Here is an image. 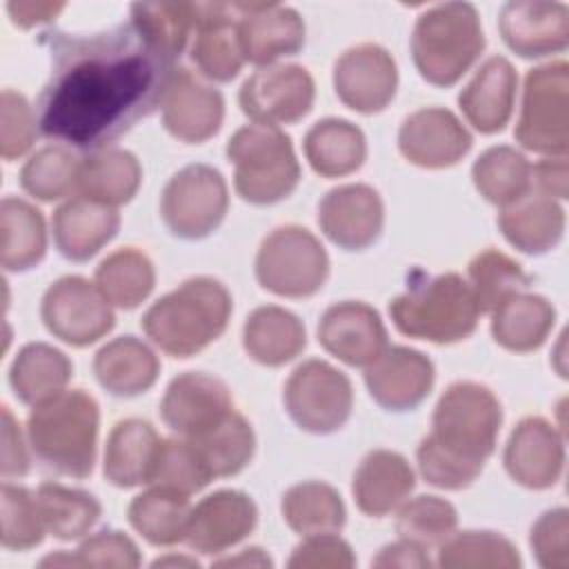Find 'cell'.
Here are the masks:
<instances>
[{
    "instance_id": "1",
    "label": "cell",
    "mask_w": 569,
    "mask_h": 569,
    "mask_svg": "<svg viewBox=\"0 0 569 569\" xmlns=\"http://www.w3.org/2000/svg\"><path fill=\"white\" fill-rule=\"evenodd\" d=\"M42 42L51 76L36 102L38 129L84 151L107 149L151 116L178 69L133 22L91 36L47 31Z\"/></svg>"
},
{
    "instance_id": "2",
    "label": "cell",
    "mask_w": 569,
    "mask_h": 569,
    "mask_svg": "<svg viewBox=\"0 0 569 569\" xmlns=\"http://www.w3.org/2000/svg\"><path fill=\"white\" fill-rule=\"evenodd\" d=\"M500 425L502 409L489 387L471 380L449 385L433 409V429L416 451L420 476L438 489H467L493 453Z\"/></svg>"
},
{
    "instance_id": "3",
    "label": "cell",
    "mask_w": 569,
    "mask_h": 569,
    "mask_svg": "<svg viewBox=\"0 0 569 569\" xmlns=\"http://www.w3.org/2000/svg\"><path fill=\"white\" fill-rule=\"evenodd\" d=\"M231 309V293L220 280L196 276L158 298L140 325L164 353L191 358L224 333Z\"/></svg>"
},
{
    "instance_id": "4",
    "label": "cell",
    "mask_w": 569,
    "mask_h": 569,
    "mask_svg": "<svg viewBox=\"0 0 569 569\" xmlns=\"http://www.w3.org/2000/svg\"><path fill=\"white\" fill-rule=\"evenodd\" d=\"M98 425V402L82 389H67L33 405L27 420L29 445L49 471L87 478L96 462Z\"/></svg>"
},
{
    "instance_id": "5",
    "label": "cell",
    "mask_w": 569,
    "mask_h": 569,
    "mask_svg": "<svg viewBox=\"0 0 569 569\" xmlns=\"http://www.w3.org/2000/svg\"><path fill=\"white\" fill-rule=\"evenodd\" d=\"M393 327L409 338L453 345L469 338L478 325V305L471 287L458 273L427 276L416 269L407 291L389 302Z\"/></svg>"
},
{
    "instance_id": "6",
    "label": "cell",
    "mask_w": 569,
    "mask_h": 569,
    "mask_svg": "<svg viewBox=\"0 0 569 569\" xmlns=\"http://www.w3.org/2000/svg\"><path fill=\"white\" fill-rule=\"evenodd\" d=\"M485 49L480 16L469 2H445L418 16L411 56L418 73L433 87L456 84Z\"/></svg>"
},
{
    "instance_id": "7",
    "label": "cell",
    "mask_w": 569,
    "mask_h": 569,
    "mask_svg": "<svg viewBox=\"0 0 569 569\" xmlns=\"http://www.w3.org/2000/svg\"><path fill=\"white\" fill-rule=\"evenodd\" d=\"M236 193L249 204H276L293 193L300 164L291 138L278 127L244 124L227 142Z\"/></svg>"
},
{
    "instance_id": "8",
    "label": "cell",
    "mask_w": 569,
    "mask_h": 569,
    "mask_svg": "<svg viewBox=\"0 0 569 569\" xmlns=\"http://www.w3.org/2000/svg\"><path fill=\"white\" fill-rule=\"evenodd\" d=\"M329 276V256L305 227H276L262 238L256 256V278L262 289L282 298H309Z\"/></svg>"
},
{
    "instance_id": "9",
    "label": "cell",
    "mask_w": 569,
    "mask_h": 569,
    "mask_svg": "<svg viewBox=\"0 0 569 569\" xmlns=\"http://www.w3.org/2000/svg\"><path fill=\"white\" fill-rule=\"evenodd\" d=\"M569 64L565 60L533 67L525 76L516 140L542 156H565L569 149L567 113Z\"/></svg>"
},
{
    "instance_id": "10",
    "label": "cell",
    "mask_w": 569,
    "mask_h": 569,
    "mask_svg": "<svg viewBox=\"0 0 569 569\" xmlns=\"http://www.w3.org/2000/svg\"><path fill=\"white\" fill-rule=\"evenodd\" d=\"M227 209V182L209 164H187L169 178L160 196L162 222L182 240L211 236L222 224Z\"/></svg>"
},
{
    "instance_id": "11",
    "label": "cell",
    "mask_w": 569,
    "mask_h": 569,
    "mask_svg": "<svg viewBox=\"0 0 569 569\" xmlns=\"http://www.w3.org/2000/svg\"><path fill=\"white\" fill-rule=\"evenodd\" d=\"M282 400L289 418L309 433H333L351 416V380L333 365L311 358L298 365L284 382Z\"/></svg>"
},
{
    "instance_id": "12",
    "label": "cell",
    "mask_w": 569,
    "mask_h": 569,
    "mask_svg": "<svg viewBox=\"0 0 569 569\" xmlns=\"http://www.w3.org/2000/svg\"><path fill=\"white\" fill-rule=\"evenodd\" d=\"M40 318L49 333L71 347L93 345L116 325L111 302L82 276L51 282L40 302Z\"/></svg>"
},
{
    "instance_id": "13",
    "label": "cell",
    "mask_w": 569,
    "mask_h": 569,
    "mask_svg": "<svg viewBox=\"0 0 569 569\" xmlns=\"http://www.w3.org/2000/svg\"><path fill=\"white\" fill-rule=\"evenodd\" d=\"M316 98L311 73L300 64H269L253 71L240 87L238 102L256 124H293L302 120Z\"/></svg>"
},
{
    "instance_id": "14",
    "label": "cell",
    "mask_w": 569,
    "mask_h": 569,
    "mask_svg": "<svg viewBox=\"0 0 569 569\" xmlns=\"http://www.w3.org/2000/svg\"><path fill=\"white\" fill-rule=\"evenodd\" d=\"M233 411L227 385L202 371L176 376L160 402L162 422L184 440H198L222 425Z\"/></svg>"
},
{
    "instance_id": "15",
    "label": "cell",
    "mask_w": 569,
    "mask_h": 569,
    "mask_svg": "<svg viewBox=\"0 0 569 569\" xmlns=\"http://www.w3.org/2000/svg\"><path fill=\"white\" fill-rule=\"evenodd\" d=\"M333 89L345 107L358 113H378L396 96V60L376 42L356 44L336 60Z\"/></svg>"
},
{
    "instance_id": "16",
    "label": "cell",
    "mask_w": 569,
    "mask_h": 569,
    "mask_svg": "<svg viewBox=\"0 0 569 569\" xmlns=\"http://www.w3.org/2000/svg\"><path fill=\"white\" fill-rule=\"evenodd\" d=\"M318 224L322 233L347 251L371 247L385 224V204L369 184H340L320 200Z\"/></svg>"
},
{
    "instance_id": "17",
    "label": "cell",
    "mask_w": 569,
    "mask_h": 569,
    "mask_svg": "<svg viewBox=\"0 0 569 569\" xmlns=\"http://www.w3.org/2000/svg\"><path fill=\"white\" fill-rule=\"evenodd\" d=\"M473 140L458 116L442 107H425L405 118L398 131L400 153L422 169H447L458 164Z\"/></svg>"
},
{
    "instance_id": "18",
    "label": "cell",
    "mask_w": 569,
    "mask_h": 569,
    "mask_svg": "<svg viewBox=\"0 0 569 569\" xmlns=\"http://www.w3.org/2000/svg\"><path fill=\"white\" fill-rule=\"evenodd\" d=\"M318 342L349 367H367L389 347L380 313L360 300L331 305L318 322Z\"/></svg>"
},
{
    "instance_id": "19",
    "label": "cell",
    "mask_w": 569,
    "mask_h": 569,
    "mask_svg": "<svg viewBox=\"0 0 569 569\" xmlns=\"http://www.w3.org/2000/svg\"><path fill=\"white\" fill-rule=\"evenodd\" d=\"M433 362L418 349L387 347L365 367L369 396L387 411H411L431 391Z\"/></svg>"
},
{
    "instance_id": "20",
    "label": "cell",
    "mask_w": 569,
    "mask_h": 569,
    "mask_svg": "<svg viewBox=\"0 0 569 569\" xmlns=\"http://www.w3.org/2000/svg\"><path fill=\"white\" fill-rule=\"evenodd\" d=\"M502 462L513 482L527 489H549L562 476V436L549 420L527 416L513 427Z\"/></svg>"
},
{
    "instance_id": "21",
    "label": "cell",
    "mask_w": 569,
    "mask_h": 569,
    "mask_svg": "<svg viewBox=\"0 0 569 569\" xmlns=\"http://www.w3.org/2000/svg\"><path fill=\"white\" fill-rule=\"evenodd\" d=\"M258 522L256 502L236 489H220L191 507L184 542L198 553H222L244 540Z\"/></svg>"
},
{
    "instance_id": "22",
    "label": "cell",
    "mask_w": 569,
    "mask_h": 569,
    "mask_svg": "<svg viewBox=\"0 0 569 569\" xmlns=\"http://www.w3.org/2000/svg\"><path fill=\"white\" fill-rule=\"evenodd\" d=\"M498 27L505 44L520 58H545L569 44V9L562 2H507Z\"/></svg>"
},
{
    "instance_id": "23",
    "label": "cell",
    "mask_w": 569,
    "mask_h": 569,
    "mask_svg": "<svg viewBox=\"0 0 569 569\" xmlns=\"http://www.w3.org/2000/svg\"><path fill=\"white\" fill-rule=\"evenodd\" d=\"M222 120V93L200 82L191 71L178 67L162 100L164 129L180 142L200 144L220 131Z\"/></svg>"
},
{
    "instance_id": "24",
    "label": "cell",
    "mask_w": 569,
    "mask_h": 569,
    "mask_svg": "<svg viewBox=\"0 0 569 569\" xmlns=\"http://www.w3.org/2000/svg\"><path fill=\"white\" fill-rule=\"evenodd\" d=\"M238 38L244 62L269 67L305 47V22L291 7L240 2Z\"/></svg>"
},
{
    "instance_id": "25",
    "label": "cell",
    "mask_w": 569,
    "mask_h": 569,
    "mask_svg": "<svg viewBox=\"0 0 569 569\" xmlns=\"http://www.w3.org/2000/svg\"><path fill=\"white\" fill-rule=\"evenodd\" d=\"M238 20L240 2H200L191 60L204 78L229 82L240 73L244 56L238 38Z\"/></svg>"
},
{
    "instance_id": "26",
    "label": "cell",
    "mask_w": 569,
    "mask_h": 569,
    "mask_svg": "<svg viewBox=\"0 0 569 569\" xmlns=\"http://www.w3.org/2000/svg\"><path fill=\"white\" fill-rule=\"evenodd\" d=\"M518 76L502 56L487 58L458 96L467 122L480 133L502 131L513 113Z\"/></svg>"
},
{
    "instance_id": "27",
    "label": "cell",
    "mask_w": 569,
    "mask_h": 569,
    "mask_svg": "<svg viewBox=\"0 0 569 569\" xmlns=\"http://www.w3.org/2000/svg\"><path fill=\"white\" fill-rule=\"evenodd\" d=\"M51 229L58 251L67 260L84 262L116 238L120 213L116 207L78 196L53 211Z\"/></svg>"
},
{
    "instance_id": "28",
    "label": "cell",
    "mask_w": 569,
    "mask_h": 569,
    "mask_svg": "<svg viewBox=\"0 0 569 569\" xmlns=\"http://www.w3.org/2000/svg\"><path fill=\"white\" fill-rule=\"evenodd\" d=\"M416 487V476L405 456L391 449L369 451L351 480L356 507L365 516L382 518L400 507Z\"/></svg>"
},
{
    "instance_id": "29",
    "label": "cell",
    "mask_w": 569,
    "mask_h": 569,
    "mask_svg": "<svg viewBox=\"0 0 569 569\" xmlns=\"http://www.w3.org/2000/svg\"><path fill=\"white\" fill-rule=\"evenodd\" d=\"M160 442L153 425L142 418L116 422L104 447V478L120 489L149 485Z\"/></svg>"
},
{
    "instance_id": "30",
    "label": "cell",
    "mask_w": 569,
    "mask_h": 569,
    "mask_svg": "<svg viewBox=\"0 0 569 569\" xmlns=\"http://www.w3.org/2000/svg\"><path fill=\"white\" fill-rule=\"evenodd\" d=\"M498 227L511 247L540 256L562 240L565 211L553 198L531 189L520 200L500 209Z\"/></svg>"
},
{
    "instance_id": "31",
    "label": "cell",
    "mask_w": 569,
    "mask_h": 569,
    "mask_svg": "<svg viewBox=\"0 0 569 569\" xmlns=\"http://www.w3.org/2000/svg\"><path fill=\"white\" fill-rule=\"evenodd\" d=\"M93 373L111 396L133 398L149 391L160 373V360L149 345L136 336H120L98 349Z\"/></svg>"
},
{
    "instance_id": "32",
    "label": "cell",
    "mask_w": 569,
    "mask_h": 569,
    "mask_svg": "<svg viewBox=\"0 0 569 569\" xmlns=\"http://www.w3.org/2000/svg\"><path fill=\"white\" fill-rule=\"evenodd\" d=\"M242 345L251 360L264 367H280L307 347L302 320L276 305H262L247 316Z\"/></svg>"
},
{
    "instance_id": "33",
    "label": "cell",
    "mask_w": 569,
    "mask_h": 569,
    "mask_svg": "<svg viewBox=\"0 0 569 569\" xmlns=\"http://www.w3.org/2000/svg\"><path fill=\"white\" fill-rule=\"evenodd\" d=\"M142 180V167L138 158L118 147L91 151L80 160L78 193L100 204L118 207L129 202Z\"/></svg>"
},
{
    "instance_id": "34",
    "label": "cell",
    "mask_w": 569,
    "mask_h": 569,
    "mask_svg": "<svg viewBox=\"0 0 569 569\" xmlns=\"http://www.w3.org/2000/svg\"><path fill=\"white\" fill-rule=\"evenodd\" d=\"M556 322L553 305L538 293H513L491 311L493 340L516 353L536 351Z\"/></svg>"
},
{
    "instance_id": "35",
    "label": "cell",
    "mask_w": 569,
    "mask_h": 569,
    "mask_svg": "<svg viewBox=\"0 0 569 569\" xmlns=\"http://www.w3.org/2000/svg\"><path fill=\"white\" fill-rule=\"evenodd\" d=\"M305 158L325 178H342L358 171L367 158V140L360 127L342 118L318 120L305 136Z\"/></svg>"
},
{
    "instance_id": "36",
    "label": "cell",
    "mask_w": 569,
    "mask_h": 569,
    "mask_svg": "<svg viewBox=\"0 0 569 569\" xmlns=\"http://www.w3.org/2000/svg\"><path fill=\"white\" fill-rule=\"evenodd\" d=\"M71 373L73 365L60 349L47 342H29L11 362L9 385L20 402L33 407L64 391Z\"/></svg>"
},
{
    "instance_id": "37",
    "label": "cell",
    "mask_w": 569,
    "mask_h": 569,
    "mask_svg": "<svg viewBox=\"0 0 569 569\" xmlns=\"http://www.w3.org/2000/svg\"><path fill=\"white\" fill-rule=\"evenodd\" d=\"M2 249L0 262L7 271H29L47 253V227L40 209L31 202L7 196L0 202Z\"/></svg>"
},
{
    "instance_id": "38",
    "label": "cell",
    "mask_w": 569,
    "mask_h": 569,
    "mask_svg": "<svg viewBox=\"0 0 569 569\" xmlns=\"http://www.w3.org/2000/svg\"><path fill=\"white\" fill-rule=\"evenodd\" d=\"M189 496L151 485L129 505L131 527L153 547H171L184 540L189 522Z\"/></svg>"
},
{
    "instance_id": "39",
    "label": "cell",
    "mask_w": 569,
    "mask_h": 569,
    "mask_svg": "<svg viewBox=\"0 0 569 569\" xmlns=\"http://www.w3.org/2000/svg\"><path fill=\"white\" fill-rule=\"evenodd\" d=\"M280 509L284 522L300 536L338 533L347 520L340 493L320 480H307L289 487L282 496Z\"/></svg>"
},
{
    "instance_id": "40",
    "label": "cell",
    "mask_w": 569,
    "mask_h": 569,
    "mask_svg": "<svg viewBox=\"0 0 569 569\" xmlns=\"http://www.w3.org/2000/svg\"><path fill=\"white\" fill-rule=\"evenodd\" d=\"M471 178L480 196L498 207H507L531 191V164L513 147H489L471 167Z\"/></svg>"
},
{
    "instance_id": "41",
    "label": "cell",
    "mask_w": 569,
    "mask_h": 569,
    "mask_svg": "<svg viewBox=\"0 0 569 569\" xmlns=\"http://www.w3.org/2000/svg\"><path fill=\"white\" fill-rule=\"evenodd\" d=\"M156 284L153 262L136 247H122L109 253L96 267V287L120 309H133L149 298Z\"/></svg>"
},
{
    "instance_id": "42",
    "label": "cell",
    "mask_w": 569,
    "mask_h": 569,
    "mask_svg": "<svg viewBox=\"0 0 569 569\" xmlns=\"http://www.w3.org/2000/svg\"><path fill=\"white\" fill-rule=\"evenodd\" d=\"M36 502L44 529L58 540H78L100 520L102 507L89 491L71 489L58 482H42Z\"/></svg>"
},
{
    "instance_id": "43",
    "label": "cell",
    "mask_w": 569,
    "mask_h": 569,
    "mask_svg": "<svg viewBox=\"0 0 569 569\" xmlns=\"http://www.w3.org/2000/svg\"><path fill=\"white\" fill-rule=\"evenodd\" d=\"M200 2H138L131 4V22L158 49L178 58L193 36Z\"/></svg>"
},
{
    "instance_id": "44",
    "label": "cell",
    "mask_w": 569,
    "mask_h": 569,
    "mask_svg": "<svg viewBox=\"0 0 569 569\" xmlns=\"http://www.w3.org/2000/svg\"><path fill=\"white\" fill-rule=\"evenodd\" d=\"M189 442L196 445L213 478L240 473L256 451V433L249 420L236 409L213 431Z\"/></svg>"
},
{
    "instance_id": "45",
    "label": "cell",
    "mask_w": 569,
    "mask_h": 569,
    "mask_svg": "<svg viewBox=\"0 0 569 569\" xmlns=\"http://www.w3.org/2000/svg\"><path fill=\"white\" fill-rule=\"evenodd\" d=\"M469 280L480 313H491L507 298L529 287L522 267L498 249H485L469 262Z\"/></svg>"
},
{
    "instance_id": "46",
    "label": "cell",
    "mask_w": 569,
    "mask_h": 569,
    "mask_svg": "<svg viewBox=\"0 0 569 569\" xmlns=\"http://www.w3.org/2000/svg\"><path fill=\"white\" fill-rule=\"evenodd\" d=\"M438 565L445 569H516L520 567V556L513 542L496 531H460L440 545Z\"/></svg>"
},
{
    "instance_id": "47",
    "label": "cell",
    "mask_w": 569,
    "mask_h": 569,
    "mask_svg": "<svg viewBox=\"0 0 569 569\" xmlns=\"http://www.w3.org/2000/svg\"><path fill=\"white\" fill-rule=\"evenodd\" d=\"M80 158L64 147H42L36 151L20 171L22 189L42 200L53 202L78 191Z\"/></svg>"
},
{
    "instance_id": "48",
    "label": "cell",
    "mask_w": 569,
    "mask_h": 569,
    "mask_svg": "<svg viewBox=\"0 0 569 569\" xmlns=\"http://www.w3.org/2000/svg\"><path fill=\"white\" fill-rule=\"evenodd\" d=\"M211 480L213 476L193 442L184 438H167L160 442L149 485L191 496L204 489Z\"/></svg>"
},
{
    "instance_id": "49",
    "label": "cell",
    "mask_w": 569,
    "mask_h": 569,
    "mask_svg": "<svg viewBox=\"0 0 569 569\" xmlns=\"http://www.w3.org/2000/svg\"><path fill=\"white\" fill-rule=\"evenodd\" d=\"M458 525L456 507L438 496H418L402 505L396 520V531L422 549L440 547Z\"/></svg>"
},
{
    "instance_id": "50",
    "label": "cell",
    "mask_w": 569,
    "mask_h": 569,
    "mask_svg": "<svg viewBox=\"0 0 569 569\" xmlns=\"http://www.w3.org/2000/svg\"><path fill=\"white\" fill-rule=\"evenodd\" d=\"M2 509V547L13 551H27L42 542L44 522L36 502V493L24 487L4 482L0 489Z\"/></svg>"
},
{
    "instance_id": "51",
    "label": "cell",
    "mask_w": 569,
    "mask_h": 569,
    "mask_svg": "<svg viewBox=\"0 0 569 569\" xmlns=\"http://www.w3.org/2000/svg\"><path fill=\"white\" fill-rule=\"evenodd\" d=\"M0 107V153L4 160H16L24 156L38 136V116L29 107L22 93L11 89L2 91Z\"/></svg>"
},
{
    "instance_id": "52",
    "label": "cell",
    "mask_w": 569,
    "mask_h": 569,
    "mask_svg": "<svg viewBox=\"0 0 569 569\" xmlns=\"http://www.w3.org/2000/svg\"><path fill=\"white\" fill-rule=\"evenodd\" d=\"M529 545L540 567H569V511L565 507L545 511L531 527Z\"/></svg>"
},
{
    "instance_id": "53",
    "label": "cell",
    "mask_w": 569,
    "mask_h": 569,
    "mask_svg": "<svg viewBox=\"0 0 569 569\" xmlns=\"http://www.w3.org/2000/svg\"><path fill=\"white\" fill-rule=\"evenodd\" d=\"M80 567H113L136 569L142 558L136 542L116 529H102L89 536L76 551Z\"/></svg>"
},
{
    "instance_id": "54",
    "label": "cell",
    "mask_w": 569,
    "mask_h": 569,
    "mask_svg": "<svg viewBox=\"0 0 569 569\" xmlns=\"http://www.w3.org/2000/svg\"><path fill=\"white\" fill-rule=\"evenodd\" d=\"M356 556L347 540L336 533L305 536L289 558L291 569H349Z\"/></svg>"
},
{
    "instance_id": "55",
    "label": "cell",
    "mask_w": 569,
    "mask_h": 569,
    "mask_svg": "<svg viewBox=\"0 0 569 569\" xmlns=\"http://www.w3.org/2000/svg\"><path fill=\"white\" fill-rule=\"evenodd\" d=\"M2 476L4 478H22L29 471V456L22 440V431L11 409L2 407Z\"/></svg>"
},
{
    "instance_id": "56",
    "label": "cell",
    "mask_w": 569,
    "mask_h": 569,
    "mask_svg": "<svg viewBox=\"0 0 569 569\" xmlns=\"http://www.w3.org/2000/svg\"><path fill=\"white\" fill-rule=\"evenodd\" d=\"M531 189L549 198L565 200L569 193L567 182V160L565 156H547L531 167Z\"/></svg>"
},
{
    "instance_id": "57",
    "label": "cell",
    "mask_w": 569,
    "mask_h": 569,
    "mask_svg": "<svg viewBox=\"0 0 569 569\" xmlns=\"http://www.w3.org/2000/svg\"><path fill=\"white\" fill-rule=\"evenodd\" d=\"M373 567H429V558L422 547L402 540L387 545L380 549V553L371 560Z\"/></svg>"
},
{
    "instance_id": "58",
    "label": "cell",
    "mask_w": 569,
    "mask_h": 569,
    "mask_svg": "<svg viewBox=\"0 0 569 569\" xmlns=\"http://www.w3.org/2000/svg\"><path fill=\"white\" fill-rule=\"evenodd\" d=\"M62 9H64L62 2H56V4L53 2H9L7 4L11 20L22 29H29L40 22H49Z\"/></svg>"
},
{
    "instance_id": "59",
    "label": "cell",
    "mask_w": 569,
    "mask_h": 569,
    "mask_svg": "<svg viewBox=\"0 0 569 569\" xmlns=\"http://www.w3.org/2000/svg\"><path fill=\"white\" fill-rule=\"evenodd\" d=\"M271 565V560L262 553V549H258V547H251V549H244V553L242 556H238V558H224V560H218L216 565H224V567H231V565Z\"/></svg>"
}]
</instances>
